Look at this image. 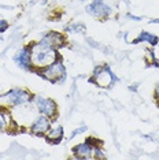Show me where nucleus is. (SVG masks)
I'll use <instances>...</instances> for the list:
<instances>
[{"instance_id": "nucleus-1", "label": "nucleus", "mask_w": 159, "mask_h": 160, "mask_svg": "<svg viewBox=\"0 0 159 160\" xmlns=\"http://www.w3.org/2000/svg\"><path fill=\"white\" fill-rule=\"evenodd\" d=\"M56 59H59L58 49L52 48V47L47 44H43L40 41L32 44V62H33V66L36 70L49 66Z\"/></svg>"}, {"instance_id": "nucleus-2", "label": "nucleus", "mask_w": 159, "mask_h": 160, "mask_svg": "<svg viewBox=\"0 0 159 160\" xmlns=\"http://www.w3.org/2000/svg\"><path fill=\"white\" fill-rule=\"evenodd\" d=\"M34 101V96L26 89L14 88L7 93L0 94V107H22Z\"/></svg>"}, {"instance_id": "nucleus-3", "label": "nucleus", "mask_w": 159, "mask_h": 160, "mask_svg": "<svg viewBox=\"0 0 159 160\" xmlns=\"http://www.w3.org/2000/svg\"><path fill=\"white\" fill-rule=\"evenodd\" d=\"M38 72V75L41 78H44L45 81L51 82V83H59L64 81L66 78V67H64L62 59H56L52 64L47 66L44 68H40V70H36Z\"/></svg>"}, {"instance_id": "nucleus-4", "label": "nucleus", "mask_w": 159, "mask_h": 160, "mask_svg": "<svg viewBox=\"0 0 159 160\" xmlns=\"http://www.w3.org/2000/svg\"><path fill=\"white\" fill-rule=\"evenodd\" d=\"M89 82L95 83L100 88H111L115 82H118V77L113 72L108 64H102V66H97L93 70Z\"/></svg>"}, {"instance_id": "nucleus-5", "label": "nucleus", "mask_w": 159, "mask_h": 160, "mask_svg": "<svg viewBox=\"0 0 159 160\" xmlns=\"http://www.w3.org/2000/svg\"><path fill=\"white\" fill-rule=\"evenodd\" d=\"M13 60L18 67L22 68L25 71H30V72L36 71L33 62H32V44L25 45L23 48L18 49L13 58Z\"/></svg>"}, {"instance_id": "nucleus-6", "label": "nucleus", "mask_w": 159, "mask_h": 160, "mask_svg": "<svg viewBox=\"0 0 159 160\" xmlns=\"http://www.w3.org/2000/svg\"><path fill=\"white\" fill-rule=\"evenodd\" d=\"M34 104L40 114L45 115L51 121L58 116V104L51 97H34Z\"/></svg>"}, {"instance_id": "nucleus-7", "label": "nucleus", "mask_w": 159, "mask_h": 160, "mask_svg": "<svg viewBox=\"0 0 159 160\" xmlns=\"http://www.w3.org/2000/svg\"><path fill=\"white\" fill-rule=\"evenodd\" d=\"M85 11L92 15L93 18H97L99 21H104L106 18H108L113 14V8H111L108 4H106L104 2H96V0H92L91 4L86 6Z\"/></svg>"}, {"instance_id": "nucleus-8", "label": "nucleus", "mask_w": 159, "mask_h": 160, "mask_svg": "<svg viewBox=\"0 0 159 160\" xmlns=\"http://www.w3.org/2000/svg\"><path fill=\"white\" fill-rule=\"evenodd\" d=\"M52 126V122L49 118H47L45 115H41L37 116V118L33 121V123L30 125V133L34 134V136H38V137H44L47 133H48V130L51 129Z\"/></svg>"}, {"instance_id": "nucleus-9", "label": "nucleus", "mask_w": 159, "mask_h": 160, "mask_svg": "<svg viewBox=\"0 0 159 160\" xmlns=\"http://www.w3.org/2000/svg\"><path fill=\"white\" fill-rule=\"evenodd\" d=\"M40 42L52 47L55 49H60L62 47L66 45V37L59 32H48L40 38Z\"/></svg>"}, {"instance_id": "nucleus-10", "label": "nucleus", "mask_w": 159, "mask_h": 160, "mask_svg": "<svg viewBox=\"0 0 159 160\" xmlns=\"http://www.w3.org/2000/svg\"><path fill=\"white\" fill-rule=\"evenodd\" d=\"M73 153H74V158L75 159H93V155H95V148L92 147L91 144L85 142L82 144H78L73 148Z\"/></svg>"}, {"instance_id": "nucleus-11", "label": "nucleus", "mask_w": 159, "mask_h": 160, "mask_svg": "<svg viewBox=\"0 0 159 160\" xmlns=\"http://www.w3.org/2000/svg\"><path fill=\"white\" fill-rule=\"evenodd\" d=\"M45 141H48L49 144H60L63 140V127L60 125H56V126H51V129L48 130V133L44 136Z\"/></svg>"}, {"instance_id": "nucleus-12", "label": "nucleus", "mask_w": 159, "mask_h": 160, "mask_svg": "<svg viewBox=\"0 0 159 160\" xmlns=\"http://www.w3.org/2000/svg\"><path fill=\"white\" fill-rule=\"evenodd\" d=\"M132 42H135V44H139V42H148V44H151L152 47H155V45H158L159 38L155 34H151V33H148V32L143 30L141 33L137 36V37L133 40Z\"/></svg>"}, {"instance_id": "nucleus-13", "label": "nucleus", "mask_w": 159, "mask_h": 160, "mask_svg": "<svg viewBox=\"0 0 159 160\" xmlns=\"http://www.w3.org/2000/svg\"><path fill=\"white\" fill-rule=\"evenodd\" d=\"M11 125V115L4 107H0V132L7 130Z\"/></svg>"}, {"instance_id": "nucleus-14", "label": "nucleus", "mask_w": 159, "mask_h": 160, "mask_svg": "<svg viewBox=\"0 0 159 160\" xmlns=\"http://www.w3.org/2000/svg\"><path fill=\"white\" fill-rule=\"evenodd\" d=\"M64 30H66L67 33H75V34L81 33V34H84V33H85V30H86V28H85V25H84V23L75 22V23L67 25V26L64 28Z\"/></svg>"}, {"instance_id": "nucleus-15", "label": "nucleus", "mask_w": 159, "mask_h": 160, "mask_svg": "<svg viewBox=\"0 0 159 160\" xmlns=\"http://www.w3.org/2000/svg\"><path fill=\"white\" fill-rule=\"evenodd\" d=\"M85 141L88 144H91L93 148H97V147H100V145H102L103 142L100 140H97V138H95V137H86L85 138Z\"/></svg>"}, {"instance_id": "nucleus-16", "label": "nucleus", "mask_w": 159, "mask_h": 160, "mask_svg": "<svg viewBox=\"0 0 159 160\" xmlns=\"http://www.w3.org/2000/svg\"><path fill=\"white\" fill-rule=\"evenodd\" d=\"M8 28H10V23L6 19H0V33H4Z\"/></svg>"}, {"instance_id": "nucleus-17", "label": "nucleus", "mask_w": 159, "mask_h": 160, "mask_svg": "<svg viewBox=\"0 0 159 160\" xmlns=\"http://www.w3.org/2000/svg\"><path fill=\"white\" fill-rule=\"evenodd\" d=\"M85 130H86V127H85V126H82V127H78V129H77V130H74V132H73V133H71V136H70V138H74L75 136H77V134H81V133H84V132H85Z\"/></svg>"}, {"instance_id": "nucleus-18", "label": "nucleus", "mask_w": 159, "mask_h": 160, "mask_svg": "<svg viewBox=\"0 0 159 160\" xmlns=\"http://www.w3.org/2000/svg\"><path fill=\"white\" fill-rule=\"evenodd\" d=\"M155 99L159 101V83L156 85V88H155Z\"/></svg>"}, {"instance_id": "nucleus-19", "label": "nucleus", "mask_w": 159, "mask_h": 160, "mask_svg": "<svg viewBox=\"0 0 159 160\" xmlns=\"http://www.w3.org/2000/svg\"><path fill=\"white\" fill-rule=\"evenodd\" d=\"M128 18H132V19H133V21H140V19H141V18H140V17L132 15V14H128Z\"/></svg>"}, {"instance_id": "nucleus-20", "label": "nucleus", "mask_w": 159, "mask_h": 160, "mask_svg": "<svg viewBox=\"0 0 159 160\" xmlns=\"http://www.w3.org/2000/svg\"><path fill=\"white\" fill-rule=\"evenodd\" d=\"M150 23H159V19H152L150 21Z\"/></svg>"}, {"instance_id": "nucleus-21", "label": "nucleus", "mask_w": 159, "mask_h": 160, "mask_svg": "<svg viewBox=\"0 0 159 160\" xmlns=\"http://www.w3.org/2000/svg\"><path fill=\"white\" fill-rule=\"evenodd\" d=\"M3 41V37H0V42H2Z\"/></svg>"}, {"instance_id": "nucleus-22", "label": "nucleus", "mask_w": 159, "mask_h": 160, "mask_svg": "<svg viewBox=\"0 0 159 160\" xmlns=\"http://www.w3.org/2000/svg\"><path fill=\"white\" fill-rule=\"evenodd\" d=\"M81 2H84V0H81Z\"/></svg>"}]
</instances>
